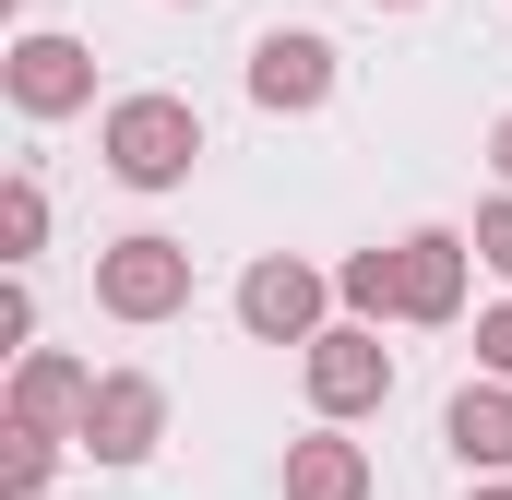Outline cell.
Segmentation results:
<instances>
[{
  "mask_svg": "<svg viewBox=\"0 0 512 500\" xmlns=\"http://www.w3.org/2000/svg\"><path fill=\"white\" fill-rule=\"evenodd\" d=\"M96 155H108L120 191H179V179L203 167V108L167 96V84H143V96H120V108L96 120Z\"/></svg>",
  "mask_w": 512,
  "mask_h": 500,
  "instance_id": "6da1fadb",
  "label": "cell"
},
{
  "mask_svg": "<svg viewBox=\"0 0 512 500\" xmlns=\"http://www.w3.org/2000/svg\"><path fill=\"white\" fill-rule=\"evenodd\" d=\"M96 310H108V322H131V334L179 322V310H191V250L167 239V227L108 239V250H96Z\"/></svg>",
  "mask_w": 512,
  "mask_h": 500,
  "instance_id": "7a4b0ae2",
  "label": "cell"
},
{
  "mask_svg": "<svg viewBox=\"0 0 512 500\" xmlns=\"http://www.w3.org/2000/svg\"><path fill=\"white\" fill-rule=\"evenodd\" d=\"M322 310H334V274L298 262V250H262L251 274H239V334H251V346H298V358H310V346L334 334Z\"/></svg>",
  "mask_w": 512,
  "mask_h": 500,
  "instance_id": "3957f363",
  "label": "cell"
},
{
  "mask_svg": "<svg viewBox=\"0 0 512 500\" xmlns=\"http://www.w3.org/2000/svg\"><path fill=\"white\" fill-rule=\"evenodd\" d=\"M334 84H346V60H334L322 24L251 36V108H262V120H310V108H334Z\"/></svg>",
  "mask_w": 512,
  "mask_h": 500,
  "instance_id": "277c9868",
  "label": "cell"
},
{
  "mask_svg": "<svg viewBox=\"0 0 512 500\" xmlns=\"http://www.w3.org/2000/svg\"><path fill=\"white\" fill-rule=\"evenodd\" d=\"M298 370H310V405H322V429H346V417H382V405H393V346L370 334V322H334V334H322Z\"/></svg>",
  "mask_w": 512,
  "mask_h": 500,
  "instance_id": "5b68a950",
  "label": "cell"
},
{
  "mask_svg": "<svg viewBox=\"0 0 512 500\" xmlns=\"http://www.w3.org/2000/svg\"><path fill=\"white\" fill-rule=\"evenodd\" d=\"M0 96H12L24 120H72V108H96V48H84V36L24 24V36H12V60H0Z\"/></svg>",
  "mask_w": 512,
  "mask_h": 500,
  "instance_id": "8992f818",
  "label": "cell"
},
{
  "mask_svg": "<svg viewBox=\"0 0 512 500\" xmlns=\"http://www.w3.org/2000/svg\"><path fill=\"white\" fill-rule=\"evenodd\" d=\"M155 441H167V381H155V370H96V405H84V441H72V453L143 465Z\"/></svg>",
  "mask_w": 512,
  "mask_h": 500,
  "instance_id": "52a82bcc",
  "label": "cell"
},
{
  "mask_svg": "<svg viewBox=\"0 0 512 500\" xmlns=\"http://www.w3.org/2000/svg\"><path fill=\"white\" fill-rule=\"evenodd\" d=\"M84 405H96V370H84L72 346H36V358H12V429L84 441Z\"/></svg>",
  "mask_w": 512,
  "mask_h": 500,
  "instance_id": "ba28073f",
  "label": "cell"
},
{
  "mask_svg": "<svg viewBox=\"0 0 512 500\" xmlns=\"http://www.w3.org/2000/svg\"><path fill=\"white\" fill-rule=\"evenodd\" d=\"M465 227H405V322H465Z\"/></svg>",
  "mask_w": 512,
  "mask_h": 500,
  "instance_id": "9c48e42d",
  "label": "cell"
},
{
  "mask_svg": "<svg viewBox=\"0 0 512 500\" xmlns=\"http://www.w3.org/2000/svg\"><path fill=\"white\" fill-rule=\"evenodd\" d=\"M286 500H370V441L298 429V441H286Z\"/></svg>",
  "mask_w": 512,
  "mask_h": 500,
  "instance_id": "30bf717a",
  "label": "cell"
},
{
  "mask_svg": "<svg viewBox=\"0 0 512 500\" xmlns=\"http://www.w3.org/2000/svg\"><path fill=\"white\" fill-rule=\"evenodd\" d=\"M441 441L477 465V477H512V381H465L441 405Z\"/></svg>",
  "mask_w": 512,
  "mask_h": 500,
  "instance_id": "8fae6325",
  "label": "cell"
},
{
  "mask_svg": "<svg viewBox=\"0 0 512 500\" xmlns=\"http://www.w3.org/2000/svg\"><path fill=\"white\" fill-rule=\"evenodd\" d=\"M334 310L370 322V334L405 322V239H393V250H346V262H334Z\"/></svg>",
  "mask_w": 512,
  "mask_h": 500,
  "instance_id": "7c38bea8",
  "label": "cell"
},
{
  "mask_svg": "<svg viewBox=\"0 0 512 500\" xmlns=\"http://www.w3.org/2000/svg\"><path fill=\"white\" fill-rule=\"evenodd\" d=\"M36 250H48V179H36V167H12V179H0V262L24 274Z\"/></svg>",
  "mask_w": 512,
  "mask_h": 500,
  "instance_id": "4fadbf2b",
  "label": "cell"
},
{
  "mask_svg": "<svg viewBox=\"0 0 512 500\" xmlns=\"http://www.w3.org/2000/svg\"><path fill=\"white\" fill-rule=\"evenodd\" d=\"M48 477H60V441L48 429H0V500H48Z\"/></svg>",
  "mask_w": 512,
  "mask_h": 500,
  "instance_id": "5bb4252c",
  "label": "cell"
},
{
  "mask_svg": "<svg viewBox=\"0 0 512 500\" xmlns=\"http://www.w3.org/2000/svg\"><path fill=\"white\" fill-rule=\"evenodd\" d=\"M465 239H477V262L512 286V191H501V203H477V227H465Z\"/></svg>",
  "mask_w": 512,
  "mask_h": 500,
  "instance_id": "9a60e30c",
  "label": "cell"
},
{
  "mask_svg": "<svg viewBox=\"0 0 512 500\" xmlns=\"http://www.w3.org/2000/svg\"><path fill=\"white\" fill-rule=\"evenodd\" d=\"M477 381H512V298L477 310Z\"/></svg>",
  "mask_w": 512,
  "mask_h": 500,
  "instance_id": "2e32d148",
  "label": "cell"
},
{
  "mask_svg": "<svg viewBox=\"0 0 512 500\" xmlns=\"http://www.w3.org/2000/svg\"><path fill=\"white\" fill-rule=\"evenodd\" d=\"M0 346H12V358H36V286H24V274L0 286Z\"/></svg>",
  "mask_w": 512,
  "mask_h": 500,
  "instance_id": "e0dca14e",
  "label": "cell"
},
{
  "mask_svg": "<svg viewBox=\"0 0 512 500\" xmlns=\"http://www.w3.org/2000/svg\"><path fill=\"white\" fill-rule=\"evenodd\" d=\"M489 167H501V191H512V108L489 120Z\"/></svg>",
  "mask_w": 512,
  "mask_h": 500,
  "instance_id": "ac0fdd59",
  "label": "cell"
},
{
  "mask_svg": "<svg viewBox=\"0 0 512 500\" xmlns=\"http://www.w3.org/2000/svg\"><path fill=\"white\" fill-rule=\"evenodd\" d=\"M465 500H512V477H477V489H465Z\"/></svg>",
  "mask_w": 512,
  "mask_h": 500,
  "instance_id": "d6986e66",
  "label": "cell"
},
{
  "mask_svg": "<svg viewBox=\"0 0 512 500\" xmlns=\"http://www.w3.org/2000/svg\"><path fill=\"white\" fill-rule=\"evenodd\" d=\"M370 12H417V0H370Z\"/></svg>",
  "mask_w": 512,
  "mask_h": 500,
  "instance_id": "ffe728a7",
  "label": "cell"
},
{
  "mask_svg": "<svg viewBox=\"0 0 512 500\" xmlns=\"http://www.w3.org/2000/svg\"><path fill=\"white\" fill-rule=\"evenodd\" d=\"M179 12H203V0H179Z\"/></svg>",
  "mask_w": 512,
  "mask_h": 500,
  "instance_id": "44dd1931",
  "label": "cell"
}]
</instances>
